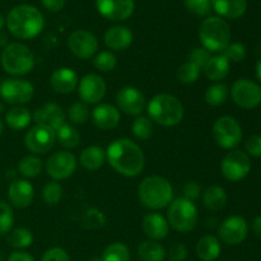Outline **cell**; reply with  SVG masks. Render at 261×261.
Masks as SVG:
<instances>
[{
	"label": "cell",
	"mask_w": 261,
	"mask_h": 261,
	"mask_svg": "<svg viewBox=\"0 0 261 261\" xmlns=\"http://www.w3.org/2000/svg\"><path fill=\"white\" fill-rule=\"evenodd\" d=\"M106 161L112 168L125 177H135L144 170L145 157L142 148L133 140L121 138L107 147Z\"/></svg>",
	"instance_id": "1"
},
{
	"label": "cell",
	"mask_w": 261,
	"mask_h": 261,
	"mask_svg": "<svg viewBox=\"0 0 261 261\" xmlns=\"http://www.w3.org/2000/svg\"><path fill=\"white\" fill-rule=\"evenodd\" d=\"M9 32L19 40H31L42 32L45 18L37 8L32 5H18L7 17Z\"/></svg>",
	"instance_id": "2"
},
{
	"label": "cell",
	"mask_w": 261,
	"mask_h": 261,
	"mask_svg": "<svg viewBox=\"0 0 261 261\" xmlns=\"http://www.w3.org/2000/svg\"><path fill=\"white\" fill-rule=\"evenodd\" d=\"M138 198L148 209L160 211L172 201V185L162 176H148L138 186Z\"/></svg>",
	"instance_id": "3"
},
{
	"label": "cell",
	"mask_w": 261,
	"mask_h": 261,
	"mask_svg": "<svg viewBox=\"0 0 261 261\" xmlns=\"http://www.w3.org/2000/svg\"><path fill=\"white\" fill-rule=\"evenodd\" d=\"M147 111L152 122L166 127L180 124L185 114L180 99L168 93H161L153 97L148 102Z\"/></svg>",
	"instance_id": "4"
},
{
	"label": "cell",
	"mask_w": 261,
	"mask_h": 261,
	"mask_svg": "<svg viewBox=\"0 0 261 261\" xmlns=\"http://www.w3.org/2000/svg\"><path fill=\"white\" fill-rule=\"evenodd\" d=\"M199 40L209 53H222L231 41L228 23L221 17H208L199 28Z\"/></svg>",
	"instance_id": "5"
},
{
	"label": "cell",
	"mask_w": 261,
	"mask_h": 261,
	"mask_svg": "<svg viewBox=\"0 0 261 261\" xmlns=\"http://www.w3.org/2000/svg\"><path fill=\"white\" fill-rule=\"evenodd\" d=\"M2 66L10 75H25L35 68V55L25 45L12 42L3 50Z\"/></svg>",
	"instance_id": "6"
},
{
	"label": "cell",
	"mask_w": 261,
	"mask_h": 261,
	"mask_svg": "<svg viewBox=\"0 0 261 261\" xmlns=\"http://www.w3.org/2000/svg\"><path fill=\"white\" fill-rule=\"evenodd\" d=\"M199 213L194 201L185 198L175 199L167 209V222L175 231L188 233L195 228Z\"/></svg>",
	"instance_id": "7"
},
{
	"label": "cell",
	"mask_w": 261,
	"mask_h": 261,
	"mask_svg": "<svg viewBox=\"0 0 261 261\" xmlns=\"http://www.w3.org/2000/svg\"><path fill=\"white\" fill-rule=\"evenodd\" d=\"M214 142L223 149H233L242 142V127L232 116H222L212 129Z\"/></svg>",
	"instance_id": "8"
},
{
	"label": "cell",
	"mask_w": 261,
	"mask_h": 261,
	"mask_svg": "<svg viewBox=\"0 0 261 261\" xmlns=\"http://www.w3.org/2000/svg\"><path fill=\"white\" fill-rule=\"evenodd\" d=\"M35 96V87L31 82L20 78H8L0 84V97L13 106H23Z\"/></svg>",
	"instance_id": "9"
},
{
	"label": "cell",
	"mask_w": 261,
	"mask_h": 261,
	"mask_svg": "<svg viewBox=\"0 0 261 261\" xmlns=\"http://www.w3.org/2000/svg\"><path fill=\"white\" fill-rule=\"evenodd\" d=\"M231 96L234 103L241 109H255L261 103V87L251 79H237L232 84Z\"/></svg>",
	"instance_id": "10"
},
{
	"label": "cell",
	"mask_w": 261,
	"mask_h": 261,
	"mask_svg": "<svg viewBox=\"0 0 261 261\" xmlns=\"http://www.w3.org/2000/svg\"><path fill=\"white\" fill-rule=\"evenodd\" d=\"M251 170L250 157L242 150H232L227 153L221 162L222 175L232 182L241 181Z\"/></svg>",
	"instance_id": "11"
},
{
	"label": "cell",
	"mask_w": 261,
	"mask_h": 261,
	"mask_svg": "<svg viewBox=\"0 0 261 261\" xmlns=\"http://www.w3.org/2000/svg\"><path fill=\"white\" fill-rule=\"evenodd\" d=\"M76 166H78V161L73 153L68 150H60V152L53 153L48 157L45 168L47 175L54 181H60L73 176Z\"/></svg>",
	"instance_id": "12"
},
{
	"label": "cell",
	"mask_w": 261,
	"mask_h": 261,
	"mask_svg": "<svg viewBox=\"0 0 261 261\" xmlns=\"http://www.w3.org/2000/svg\"><path fill=\"white\" fill-rule=\"evenodd\" d=\"M56 133L48 127L36 125L31 127L24 137V145L33 154H45L54 148Z\"/></svg>",
	"instance_id": "13"
},
{
	"label": "cell",
	"mask_w": 261,
	"mask_h": 261,
	"mask_svg": "<svg viewBox=\"0 0 261 261\" xmlns=\"http://www.w3.org/2000/svg\"><path fill=\"white\" fill-rule=\"evenodd\" d=\"M78 94L82 102L87 105H96L103 99L107 86L105 79L98 74H87L79 81Z\"/></svg>",
	"instance_id": "14"
},
{
	"label": "cell",
	"mask_w": 261,
	"mask_h": 261,
	"mask_svg": "<svg viewBox=\"0 0 261 261\" xmlns=\"http://www.w3.org/2000/svg\"><path fill=\"white\" fill-rule=\"evenodd\" d=\"M68 47L74 56L79 59H91L98 50V40L92 32L76 30L68 38Z\"/></svg>",
	"instance_id": "15"
},
{
	"label": "cell",
	"mask_w": 261,
	"mask_h": 261,
	"mask_svg": "<svg viewBox=\"0 0 261 261\" xmlns=\"http://www.w3.org/2000/svg\"><path fill=\"white\" fill-rule=\"evenodd\" d=\"M247 232H249L247 222L240 216H232L224 219L218 229L219 239L229 246L242 244L247 237Z\"/></svg>",
	"instance_id": "16"
},
{
	"label": "cell",
	"mask_w": 261,
	"mask_h": 261,
	"mask_svg": "<svg viewBox=\"0 0 261 261\" xmlns=\"http://www.w3.org/2000/svg\"><path fill=\"white\" fill-rule=\"evenodd\" d=\"M116 103L120 111L130 116H139L145 109V97L135 87H124L116 94Z\"/></svg>",
	"instance_id": "17"
},
{
	"label": "cell",
	"mask_w": 261,
	"mask_h": 261,
	"mask_svg": "<svg viewBox=\"0 0 261 261\" xmlns=\"http://www.w3.org/2000/svg\"><path fill=\"white\" fill-rule=\"evenodd\" d=\"M99 14L112 22H122L134 13V0H96Z\"/></svg>",
	"instance_id": "18"
},
{
	"label": "cell",
	"mask_w": 261,
	"mask_h": 261,
	"mask_svg": "<svg viewBox=\"0 0 261 261\" xmlns=\"http://www.w3.org/2000/svg\"><path fill=\"white\" fill-rule=\"evenodd\" d=\"M65 111L58 103L43 105L42 107L36 110L35 114L32 115V119L36 125L48 127L55 133L58 132L61 125L65 124Z\"/></svg>",
	"instance_id": "19"
},
{
	"label": "cell",
	"mask_w": 261,
	"mask_h": 261,
	"mask_svg": "<svg viewBox=\"0 0 261 261\" xmlns=\"http://www.w3.org/2000/svg\"><path fill=\"white\" fill-rule=\"evenodd\" d=\"M35 198V189L27 180L18 178L10 182L8 189V199L10 204L18 209H24L32 204Z\"/></svg>",
	"instance_id": "20"
},
{
	"label": "cell",
	"mask_w": 261,
	"mask_h": 261,
	"mask_svg": "<svg viewBox=\"0 0 261 261\" xmlns=\"http://www.w3.org/2000/svg\"><path fill=\"white\" fill-rule=\"evenodd\" d=\"M93 124L101 130H112L119 126L121 115L117 107L110 103H99L91 114Z\"/></svg>",
	"instance_id": "21"
},
{
	"label": "cell",
	"mask_w": 261,
	"mask_h": 261,
	"mask_svg": "<svg viewBox=\"0 0 261 261\" xmlns=\"http://www.w3.org/2000/svg\"><path fill=\"white\" fill-rule=\"evenodd\" d=\"M78 74L71 68H59L51 74L50 86L56 93L69 94L78 88Z\"/></svg>",
	"instance_id": "22"
},
{
	"label": "cell",
	"mask_w": 261,
	"mask_h": 261,
	"mask_svg": "<svg viewBox=\"0 0 261 261\" xmlns=\"http://www.w3.org/2000/svg\"><path fill=\"white\" fill-rule=\"evenodd\" d=\"M103 40L110 50L125 51L132 46L134 36L130 28L125 25H114L106 31Z\"/></svg>",
	"instance_id": "23"
},
{
	"label": "cell",
	"mask_w": 261,
	"mask_h": 261,
	"mask_svg": "<svg viewBox=\"0 0 261 261\" xmlns=\"http://www.w3.org/2000/svg\"><path fill=\"white\" fill-rule=\"evenodd\" d=\"M143 231L153 241H160L166 239L170 232V224L167 219L160 213H148L143 218Z\"/></svg>",
	"instance_id": "24"
},
{
	"label": "cell",
	"mask_w": 261,
	"mask_h": 261,
	"mask_svg": "<svg viewBox=\"0 0 261 261\" xmlns=\"http://www.w3.org/2000/svg\"><path fill=\"white\" fill-rule=\"evenodd\" d=\"M212 8L221 17L237 19L247 9V0H212Z\"/></svg>",
	"instance_id": "25"
},
{
	"label": "cell",
	"mask_w": 261,
	"mask_h": 261,
	"mask_svg": "<svg viewBox=\"0 0 261 261\" xmlns=\"http://www.w3.org/2000/svg\"><path fill=\"white\" fill-rule=\"evenodd\" d=\"M106 162V150L98 145H91L82 150L79 155V163L87 171H97Z\"/></svg>",
	"instance_id": "26"
},
{
	"label": "cell",
	"mask_w": 261,
	"mask_h": 261,
	"mask_svg": "<svg viewBox=\"0 0 261 261\" xmlns=\"http://www.w3.org/2000/svg\"><path fill=\"white\" fill-rule=\"evenodd\" d=\"M229 68H231V63L221 54V55L212 56L203 68V70L209 81L221 82L228 75Z\"/></svg>",
	"instance_id": "27"
},
{
	"label": "cell",
	"mask_w": 261,
	"mask_h": 261,
	"mask_svg": "<svg viewBox=\"0 0 261 261\" xmlns=\"http://www.w3.org/2000/svg\"><path fill=\"white\" fill-rule=\"evenodd\" d=\"M221 242L212 234L203 236L196 245V254L201 261H216L221 255Z\"/></svg>",
	"instance_id": "28"
},
{
	"label": "cell",
	"mask_w": 261,
	"mask_h": 261,
	"mask_svg": "<svg viewBox=\"0 0 261 261\" xmlns=\"http://www.w3.org/2000/svg\"><path fill=\"white\" fill-rule=\"evenodd\" d=\"M5 122L13 130L25 129L32 122L30 110L23 106H14L5 114Z\"/></svg>",
	"instance_id": "29"
},
{
	"label": "cell",
	"mask_w": 261,
	"mask_h": 261,
	"mask_svg": "<svg viewBox=\"0 0 261 261\" xmlns=\"http://www.w3.org/2000/svg\"><path fill=\"white\" fill-rule=\"evenodd\" d=\"M227 203V193L221 186H209L203 193V204L212 212L221 211Z\"/></svg>",
	"instance_id": "30"
},
{
	"label": "cell",
	"mask_w": 261,
	"mask_h": 261,
	"mask_svg": "<svg viewBox=\"0 0 261 261\" xmlns=\"http://www.w3.org/2000/svg\"><path fill=\"white\" fill-rule=\"evenodd\" d=\"M138 257L142 261H163L166 259V250L160 242L148 240L138 246Z\"/></svg>",
	"instance_id": "31"
},
{
	"label": "cell",
	"mask_w": 261,
	"mask_h": 261,
	"mask_svg": "<svg viewBox=\"0 0 261 261\" xmlns=\"http://www.w3.org/2000/svg\"><path fill=\"white\" fill-rule=\"evenodd\" d=\"M56 140L66 149H74L81 143V134L73 125L65 122L56 132Z\"/></svg>",
	"instance_id": "32"
},
{
	"label": "cell",
	"mask_w": 261,
	"mask_h": 261,
	"mask_svg": "<svg viewBox=\"0 0 261 261\" xmlns=\"http://www.w3.org/2000/svg\"><path fill=\"white\" fill-rule=\"evenodd\" d=\"M42 161L36 155H25L18 162V172L25 178L37 177L42 172Z\"/></svg>",
	"instance_id": "33"
},
{
	"label": "cell",
	"mask_w": 261,
	"mask_h": 261,
	"mask_svg": "<svg viewBox=\"0 0 261 261\" xmlns=\"http://www.w3.org/2000/svg\"><path fill=\"white\" fill-rule=\"evenodd\" d=\"M228 98V87L223 83H216L208 87L204 94V99L212 107H219L226 103Z\"/></svg>",
	"instance_id": "34"
},
{
	"label": "cell",
	"mask_w": 261,
	"mask_h": 261,
	"mask_svg": "<svg viewBox=\"0 0 261 261\" xmlns=\"http://www.w3.org/2000/svg\"><path fill=\"white\" fill-rule=\"evenodd\" d=\"M7 241L13 249H27L33 244V234L28 228L19 227L9 232Z\"/></svg>",
	"instance_id": "35"
},
{
	"label": "cell",
	"mask_w": 261,
	"mask_h": 261,
	"mask_svg": "<svg viewBox=\"0 0 261 261\" xmlns=\"http://www.w3.org/2000/svg\"><path fill=\"white\" fill-rule=\"evenodd\" d=\"M102 261H130V251L126 245L114 242L105 249L101 257Z\"/></svg>",
	"instance_id": "36"
},
{
	"label": "cell",
	"mask_w": 261,
	"mask_h": 261,
	"mask_svg": "<svg viewBox=\"0 0 261 261\" xmlns=\"http://www.w3.org/2000/svg\"><path fill=\"white\" fill-rule=\"evenodd\" d=\"M133 134L137 139L139 140H147L152 137L153 134V122L149 117L147 116H137V119L133 121L132 125Z\"/></svg>",
	"instance_id": "37"
},
{
	"label": "cell",
	"mask_w": 261,
	"mask_h": 261,
	"mask_svg": "<svg viewBox=\"0 0 261 261\" xmlns=\"http://www.w3.org/2000/svg\"><path fill=\"white\" fill-rule=\"evenodd\" d=\"M201 69L191 61H185L177 69V79L184 84H193L199 79Z\"/></svg>",
	"instance_id": "38"
},
{
	"label": "cell",
	"mask_w": 261,
	"mask_h": 261,
	"mask_svg": "<svg viewBox=\"0 0 261 261\" xmlns=\"http://www.w3.org/2000/svg\"><path fill=\"white\" fill-rule=\"evenodd\" d=\"M68 116L69 120L73 122L74 125H83L88 121L89 116H91V111L88 109V105L84 103V102L78 101L74 102L73 105H70V107L68 109Z\"/></svg>",
	"instance_id": "39"
},
{
	"label": "cell",
	"mask_w": 261,
	"mask_h": 261,
	"mask_svg": "<svg viewBox=\"0 0 261 261\" xmlns=\"http://www.w3.org/2000/svg\"><path fill=\"white\" fill-rule=\"evenodd\" d=\"M63 186L58 181H50L42 189V199L47 205H58L63 199Z\"/></svg>",
	"instance_id": "40"
},
{
	"label": "cell",
	"mask_w": 261,
	"mask_h": 261,
	"mask_svg": "<svg viewBox=\"0 0 261 261\" xmlns=\"http://www.w3.org/2000/svg\"><path fill=\"white\" fill-rule=\"evenodd\" d=\"M93 65L97 70L102 71V73H109L116 68L117 59L111 51H101L94 56Z\"/></svg>",
	"instance_id": "41"
},
{
	"label": "cell",
	"mask_w": 261,
	"mask_h": 261,
	"mask_svg": "<svg viewBox=\"0 0 261 261\" xmlns=\"http://www.w3.org/2000/svg\"><path fill=\"white\" fill-rule=\"evenodd\" d=\"M14 223V213L12 206L5 201H0V236L12 231Z\"/></svg>",
	"instance_id": "42"
},
{
	"label": "cell",
	"mask_w": 261,
	"mask_h": 261,
	"mask_svg": "<svg viewBox=\"0 0 261 261\" xmlns=\"http://www.w3.org/2000/svg\"><path fill=\"white\" fill-rule=\"evenodd\" d=\"M83 224L86 228H102L106 224V216L97 208H89L83 216Z\"/></svg>",
	"instance_id": "43"
},
{
	"label": "cell",
	"mask_w": 261,
	"mask_h": 261,
	"mask_svg": "<svg viewBox=\"0 0 261 261\" xmlns=\"http://www.w3.org/2000/svg\"><path fill=\"white\" fill-rule=\"evenodd\" d=\"M222 55L229 61V63H241L246 58V47H245L242 43L240 42H233L229 43L223 51H222Z\"/></svg>",
	"instance_id": "44"
},
{
	"label": "cell",
	"mask_w": 261,
	"mask_h": 261,
	"mask_svg": "<svg viewBox=\"0 0 261 261\" xmlns=\"http://www.w3.org/2000/svg\"><path fill=\"white\" fill-rule=\"evenodd\" d=\"M185 7L196 17H206L212 12V0H185Z\"/></svg>",
	"instance_id": "45"
},
{
	"label": "cell",
	"mask_w": 261,
	"mask_h": 261,
	"mask_svg": "<svg viewBox=\"0 0 261 261\" xmlns=\"http://www.w3.org/2000/svg\"><path fill=\"white\" fill-rule=\"evenodd\" d=\"M212 58V53H209L206 48L201 47H195L194 50L190 51L189 54V61L196 64L200 69H203L205 66V64L208 63L209 59Z\"/></svg>",
	"instance_id": "46"
},
{
	"label": "cell",
	"mask_w": 261,
	"mask_h": 261,
	"mask_svg": "<svg viewBox=\"0 0 261 261\" xmlns=\"http://www.w3.org/2000/svg\"><path fill=\"white\" fill-rule=\"evenodd\" d=\"M245 149L247 155H252L255 158H261V135H251L245 142Z\"/></svg>",
	"instance_id": "47"
},
{
	"label": "cell",
	"mask_w": 261,
	"mask_h": 261,
	"mask_svg": "<svg viewBox=\"0 0 261 261\" xmlns=\"http://www.w3.org/2000/svg\"><path fill=\"white\" fill-rule=\"evenodd\" d=\"M41 261H70V256L61 247H53L43 254Z\"/></svg>",
	"instance_id": "48"
},
{
	"label": "cell",
	"mask_w": 261,
	"mask_h": 261,
	"mask_svg": "<svg viewBox=\"0 0 261 261\" xmlns=\"http://www.w3.org/2000/svg\"><path fill=\"white\" fill-rule=\"evenodd\" d=\"M184 196L182 198L188 199V200L194 201L200 196V185H199L196 181H189V182L185 184L182 189Z\"/></svg>",
	"instance_id": "49"
},
{
	"label": "cell",
	"mask_w": 261,
	"mask_h": 261,
	"mask_svg": "<svg viewBox=\"0 0 261 261\" xmlns=\"http://www.w3.org/2000/svg\"><path fill=\"white\" fill-rule=\"evenodd\" d=\"M170 261H185L188 257V247L184 244H175L168 252Z\"/></svg>",
	"instance_id": "50"
},
{
	"label": "cell",
	"mask_w": 261,
	"mask_h": 261,
	"mask_svg": "<svg viewBox=\"0 0 261 261\" xmlns=\"http://www.w3.org/2000/svg\"><path fill=\"white\" fill-rule=\"evenodd\" d=\"M42 5L50 12H59L64 8L65 5V0H41Z\"/></svg>",
	"instance_id": "51"
},
{
	"label": "cell",
	"mask_w": 261,
	"mask_h": 261,
	"mask_svg": "<svg viewBox=\"0 0 261 261\" xmlns=\"http://www.w3.org/2000/svg\"><path fill=\"white\" fill-rule=\"evenodd\" d=\"M8 261H36L33 256L24 251H14L9 255Z\"/></svg>",
	"instance_id": "52"
},
{
	"label": "cell",
	"mask_w": 261,
	"mask_h": 261,
	"mask_svg": "<svg viewBox=\"0 0 261 261\" xmlns=\"http://www.w3.org/2000/svg\"><path fill=\"white\" fill-rule=\"evenodd\" d=\"M252 232H254V234L257 239L261 240V216L256 217L252 221Z\"/></svg>",
	"instance_id": "53"
},
{
	"label": "cell",
	"mask_w": 261,
	"mask_h": 261,
	"mask_svg": "<svg viewBox=\"0 0 261 261\" xmlns=\"http://www.w3.org/2000/svg\"><path fill=\"white\" fill-rule=\"evenodd\" d=\"M256 76L261 83V59L257 61V64H256Z\"/></svg>",
	"instance_id": "54"
},
{
	"label": "cell",
	"mask_w": 261,
	"mask_h": 261,
	"mask_svg": "<svg viewBox=\"0 0 261 261\" xmlns=\"http://www.w3.org/2000/svg\"><path fill=\"white\" fill-rule=\"evenodd\" d=\"M4 24H5V18L3 17V14H2V13H0V30H2V28L4 27Z\"/></svg>",
	"instance_id": "55"
},
{
	"label": "cell",
	"mask_w": 261,
	"mask_h": 261,
	"mask_svg": "<svg viewBox=\"0 0 261 261\" xmlns=\"http://www.w3.org/2000/svg\"><path fill=\"white\" fill-rule=\"evenodd\" d=\"M3 130H4V125H3V121H2V119H0V135H2Z\"/></svg>",
	"instance_id": "56"
},
{
	"label": "cell",
	"mask_w": 261,
	"mask_h": 261,
	"mask_svg": "<svg viewBox=\"0 0 261 261\" xmlns=\"http://www.w3.org/2000/svg\"><path fill=\"white\" fill-rule=\"evenodd\" d=\"M91 261H102V260H101V257H93Z\"/></svg>",
	"instance_id": "57"
}]
</instances>
